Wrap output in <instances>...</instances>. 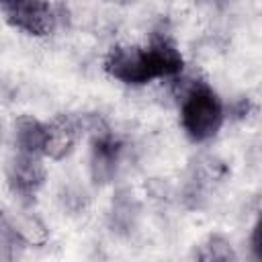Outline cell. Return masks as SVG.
I'll list each match as a JSON object with an SVG mask.
<instances>
[{
    "instance_id": "1",
    "label": "cell",
    "mask_w": 262,
    "mask_h": 262,
    "mask_svg": "<svg viewBox=\"0 0 262 262\" xmlns=\"http://www.w3.org/2000/svg\"><path fill=\"white\" fill-rule=\"evenodd\" d=\"M182 68L184 59L168 35H156L147 47H113L104 59V70L131 86L178 76Z\"/></svg>"
},
{
    "instance_id": "6",
    "label": "cell",
    "mask_w": 262,
    "mask_h": 262,
    "mask_svg": "<svg viewBox=\"0 0 262 262\" xmlns=\"http://www.w3.org/2000/svg\"><path fill=\"white\" fill-rule=\"evenodd\" d=\"M80 135V123L72 115H57L45 123V147L43 154L51 160H63L72 154Z\"/></svg>"
},
{
    "instance_id": "2",
    "label": "cell",
    "mask_w": 262,
    "mask_h": 262,
    "mask_svg": "<svg viewBox=\"0 0 262 262\" xmlns=\"http://www.w3.org/2000/svg\"><path fill=\"white\" fill-rule=\"evenodd\" d=\"M180 121L192 141H207L223 125V104L217 92L205 82H192L182 96Z\"/></svg>"
},
{
    "instance_id": "3",
    "label": "cell",
    "mask_w": 262,
    "mask_h": 262,
    "mask_svg": "<svg viewBox=\"0 0 262 262\" xmlns=\"http://www.w3.org/2000/svg\"><path fill=\"white\" fill-rule=\"evenodd\" d=\"M0 10L4 12V18L35 37L49 35L59 18L63 16V6L61 4H51V2H37V0H10L2 2Z\"/></svg>"
},
{
    "instance_id": "4",
    "label": "cell",
    "mask_w": 262,
    "mask_h": 262,
    "mask_svg": "<svg viewBox=\"0 0 262 262\" xmlns=\"http://www.w3.org/2000/svg\"><path fill=\"white\" fill-rule=\"evenodd\" d=\"M45 182V168L39 156L20 154L14 156L8 164V184L14 194L23 199H33Z\"/></svg>"
},
{
    "instance_id": "8",
    "label": "cell",
    "mask_w": 262,
    "mask_h": 262,
    "mask_svg": "<svg viewBox=\"0 0 262 262\" xmlns=\"http://www.w3.org/2000/svg\"><path fill=\"white\" fill-rule=\"evenodd\" d=\"M196 262H239L231 242L219 233L209 235L196 248Z\"/></svg>"
},
{
    "instance_id": "9",
    "label": "cell",
    "mask_w": 262,
    "mask_h": 262,
    "mask_svg": "<svg viewBox=\"0 0 262 262\" xmlns=\"http://www.w3.org/2000/svg\"><path fill=\"white\" fill-rule=\"evenodd\" d=\"M23 252V233L0 213V262H16Z\"/></svg>"
},
{
    "instance_id": "7",
    "label": "cell",
    "mask_w": 262,
    "mask_h": 262,
    "mask_svg": "<svg viewBox=\"0 0 262 262\" xmlns=\"http://www.w3.org/2000/svg\"><path fill=\"white\" fill-rule=\"evenodd\" d=\"M16 147L20 154L41 156L45 147V123L33 119V117H20L14 127Z\"/></svg>"
},
{
    "instance_id": "5",
    "label": "cell",
    "mask_w": 262,
    "mask_h": 262,
    "mask_svg": "<svg viewBox=\"0 0 262 262\" xmlns=\"http://www.w3.org/2000/svg\"><path fill=\"white\" fill-rule=\"evenodd\" d=\"M121 151H123V143L108 129L96 131L92 139V151H90V170H92L94 182L104 184L113 180L121 160Z\"/></svg>"
}]
</instances>
